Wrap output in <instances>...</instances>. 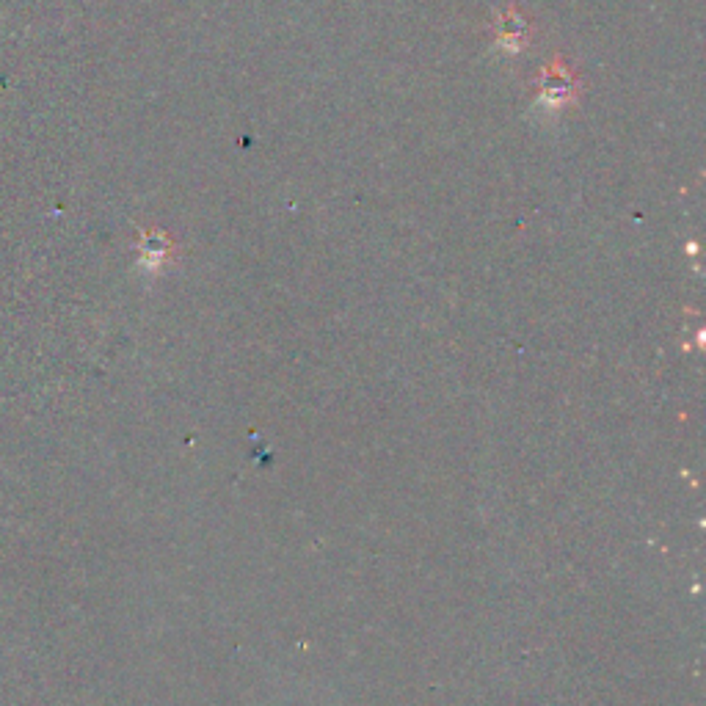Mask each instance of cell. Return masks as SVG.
I'll list each match as a JSON object with an SVG mask.
<instances>
[{
  "instance_id": "2",
  "label": "cell",
  "mask_w": 706,
  "mask_h": 706,
  "mask_svg": "<svg viewBox=\"0 0 706 706\" xmlns=\"http://www.w3.org/2000/svg\"><path fill=\"white\" fill-rule=\"evenodd\" d=\"M497 28H500L497 42H500L505 50H511V53L522 50L524 42H527V36H530V23H527L522 14H519V9H516V6H511L508 12L500 14V23H497Z\"/></svg>"
},
{
  "instance_id": "1",
  "label": "cell",
  "mask_w": 706,
  "mask_h": 706,
  "mask_svg": "<svg viewBox=\"0 0 706 706\" xmlns=\"http://www.w3.org/2000/svg\"><path fill=\"white\" fill-rule=\"evenodd\" d=\"M538 89H541L538 92L541 105L558 111V108H566L569 103H574V97H577V75L558 58V61H552V64L544 67L541 80H538Z\"/></svg>"
}]
</instances>
